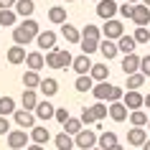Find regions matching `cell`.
<instances>
[{
	"label": "cell",
	"mask_w": 150,
	"mask_h": 150,
	"mask_svg": "<svg viewBox=\"0 0 150 150\" xmlns=\"http://www.w3.org/2000/svg\"><path fill=\"white\" fill-rule=\"evenodd\" d=\"M56 120H59V122H61V125H66V122H69V110H64V107H56Z\"/></svg>",
	"instance_id": "44"
},
{
	"label": "cell",
	"mask_w": 150,
	"mask_h": 150,
	"mask_svg": "<svg viewBox=\"0 0 150 150\" xmlns=\"http://www.w3.org/2000/svg\"><path fill=\"white\" fill-rule=\"evenodd\" d=\"M36 43H38V48H48V51H54L56 48V33L54 31H43L36 38Z\"/></svg>",
	"instance_id": "14"
},
{
	"label": "cell",
	"mask_w": 150,
	"mask_h": 150,
	"mask_svg": "<svg viewBox=\"0 0 150 150\" xmlns=\"http://www.w3.org/2000/svg\"><path fill=\"white\" fill-rule=\"evenodd\" d=\"M74 145H76V142H74V137H71V135H66V132L56 135V148H59V150H71Z\"/></svg>",
	"instance_id": "28"
},
{
	"label": "cell",
	"mask_w": 150,
	"mask_h": 150,
	"mask_svg": "<svg viewBox=\"0 0 150 150\" xmlns=\"http://www.w3.org/2000/svg\"><path fill=\"white\" fill-rule=\"evenodd\" d=\"M148 46H150V43H148Z\"/></svg>",
	"instance_id": "58"
},
{
	"label": "cell",
	"mask_w": 150,
	"mask_h": 150,
	"mask_svg": "<svg viewBox=\"0 0 150 150\" xmlns=\"http://www.w3.org/2000/svg\"><path fill=\"white\" fill-rule=\"evenodd\" d=\"M25 150H43V145H28Z\"/></svg>",
	"instance_id": "48"
},
{
	"label": "cell",
	"mask_w": 150,
	"mask_h": 150,
	"mask_svg": "<svg viewBox=\"0 0 150 150\" xmlns=\"http://www.w3.org/2000/svg\"><path fill=\"white\" fill-rule=\"evenodd\" d=\"M5 132H13V130H10V122H8V117H0V135H5Z\"/></svg>",
	"instance_id": "46"
},
{
	"label": "cell",
	"mask_w": 150,
	"mask_h": 150,
	"mask_svg": "<svg viewBox=\"0 0 150 150\" xmlns=\"http://www.w3.org/2000/svg\"><path fill=\"white\" fill-rule=\"evenodd\" d=\"M41 81H43V79L38 76V71H25V74H23V87L25 89H33V92H36V89L41 87Z\"/></svg>",
	"instance_id": "20"
},
{
	"label": "cell",
	"mask_w": 150,
	"mask_h": 150,
	"mask_svg": "<svg viewBox=\"0 0 150 150\" xmlns=\"http://www.w3.org/2000/svg\"><path fill=\"white\" fill-rule=\"evenodd\" d=\"M127 142H130V145H145V142H148V130L132 127V130L127 132Z\"/></svg>",
	"instance_id": "12"
},
{
	"label": "cell",
	"mask_w": 150,
	"mask_h": 150,
	"mask_svg": "<svg viewBox=\"0 0 150 150\" xmlns=\"http://www.w3.org/2000/svg\"><path fill=\"white\" fill-rule=\"evenodd\" d=\"M69 66H74V56L69 51L59 48V69H69Z\"/></svg>",
	"instance_id": "36"
},
{
	"label": "cell",
	"mask_w": 150,
	"mask_h": 150,
	"mask_svg": "<svg viewBox=\"0 0 150 150\" xmlns=\"http://www.w3.org/2000/svg\"><path fill=\"white\" fill-rule=\"evenodd\" d=\"M46 66L59 69V48H54V51H48V54H46Z\"/></svg>",
	"instance_id": "42"
},
{
	"label": "cell",
	"mask_w": 150,
	"mask_h": 150,
	"mask_svg": "<svg viewBox=\"0 0 150 150\" xmlns=\"http://www.w3.org/2000/svg\"><path fill=\"white\" fill-rule=\"evenodd\" d=\"M148 127H150V122H148Z\"/></svg>",
	"instance_id": "57"
},
{
	"label": "cell",
	"mask_w": 150,
	"mask_h": 150,
	"mask_svg": "<svg viewBox=\"0 0 150 150\" xmlns=\"http://www.w3.org/2000/svg\"><path fill=\"white\" fill-rule=\"evenodd\" d=\"M33 10H36L33 0H18V3H16V13H18V16H23L25 21H28V16H31Z\"/></svg>",
	"instance_id": "25"
},
{
	"label": "cell",
	"mask_w": 150,
	"mask_h": 150,
	"mask_svg": "<svg viewBox=\"0 0 150 150\" xmlns=\"http://www.w3.org/2000/svg\"><path fill=\"white\" fill-rule=\"evenodd\" d=\"M94 150H99V148H94Z\"/></svg>",
	"instance_id": "56"
},
{
	"label": "cell",
	"mask_w": 150,
	"mask_h": 150,
	"mask_svg": "<svg viewBox=\"0 0 150 150\" xmlns=\"http://www.w3.org/2000/svg\"><path fill=\"white\" fill-rule=\"evenodd\" d=\"M135 43H150V33H148V28H135Z\"/></svg>",
	"instance_id": "40"
},
{
	"label": "cell",
	"mask_w": 150,
	"mask_h": 150,
	"mask_svg": "<svg viewBox=\"0 0 150 150\" xmlns=\"http://www.w3.org/2000/svg\"><path fill=\"white\" fill-rule=\"evenodd\" d=\"M142 150H150V140H148V142H145V145H142Z\"/></svg>",
	"instance_id": "50"
},
{
	"label": "cell",
	"mask_w": 150,
	"mask_h": 150,
	"mask_svg": "<svg viewBox=\"0 0 150 150\" xmlns=\"http://www.w3.org/2000/svg\"><path fill=\"white\" fill-rule=\"evenodd\" d=\"M71 69L76 71V74H79V76H89V74H92V69H94V64L89 61V56H76V59H74V66H71Z\"/></svg>",
	"instance_id": "7"
},
{
	"label": "cell",
	"mask_w": 150,
	"mask_h": 150,
	"mask_svg": "<svg viewBox=\"0 0 150 150\" xmlns=\"http://www.w3.org/2000/svg\"><path fill=\"white\" fill-rule=\"evenodd\" d=\"M74 142H76V148H79V150H94V145L99 142V137H97L92 130H81V132L74 137Z\"/></svg>",
	"instance_id": "2"
},
{
	"label": "cell",
	"mask_w": 150,
	"mask_h": 150,
	"mask_svg": "<svg viewBox=\"0 0 150 150\" xmlns=\"http://www.w3.org/2000/svg\"><path fill=\"white\" fill-rule=\"evenodd\" d=\"M13 117H16V125L21 127V130H33V127H36L33 125V122H36V115L28 112V110H18Z\"/></svg>",
	"instance_id": "6"
},
{
	"label": "cell",
	"mask_w": 150,
	"mask_h": 150,
	"mask_svg": "<svg viewBox=\"0 0 150 150\" xmlns=\"http://www.w3.org/2000/svg\"><path fill=\"white\" fill-rule=\"evenodd\" d=\"M81 130H84V127H81V120H76V117H71L69 122L64 125V132H66V135H74V137H76Z\"/></svg>",
	"instance_id": "31"
},
{
	"label": "cell",
	"mask_w": 150,
	"mask_h": 150,
	"mask_svg": "<svg viewBox=\"0 0 150 150\" xmlns=\"http://www.w3.org/2000/svg\"><path fill=\"white\" fill-rule=\"evenodd\" d=\"M110 117L115 120V122H125V120H127V107H125V102L110 104Z\"/></svg>",
	"instance_id": "15"
},
{
	"label": "cell",
	"mask_w": 150,
	"mask_h": 150,
	"mask_svg": "<svg viewBox=\"0 0 150 150\" xmlns=\"http://www.w3.org/2000/svg\"><path fill=\"white\" fill-rule=\"evenodd\" d=\"M61 36L69 41V43H81L79 28H76V25H71V23H64V25H61Z\"/></svg>",
	"instance_id": "13"
},
{
	"label": "cell",
	"mask_w": 150,
	"mask_h": 150,
	"mask_svg": "<svg viewBox=\"0 0 150 150\" xmlns=\"http://www.w3.org/2000/svg\"><path fill=\"white\" fill-rule=\"evenodd\" d=\"M122 102H125V107H127V110L137 112V110H142V107H145V97H142L140 92H127Z\"/></svg>",
	"instance_id": "9"
},
{
	"label": "cell",
	"mask_w": 150,
	"mask_h": 150,
	"mask_svg": "<svg viewBox=\"0 0 150 150\" xmlns=\"http://www.w3.org/2000/svg\"><path fill=\"white\" fill-rule=\"evenodd\" d=\"M25 59H28V54H25L23 46H10L8 48V61L10 64H23Z\"/></svg>",
	"instance_id": "18"
},
{
	"label": "cell",
	"mask_w": 150,
	"mask_h": 150,
	"mask_svg": "<svg viewBox=\"0 0 150 150\" xmlns=\"http://www.w3.org/2000/svg\"><path fill=\"white\" fill-rule=\"evenodd\" d=\"M76 92H92L94 89V79L92 76H76Z\"/></svg>",
	"instance_id": "32"
},
{
	"label": "cell",
	"mask_w": 150,
	"mask_h": 150,
	"mask_svg": "<svg viewBox=\"0 0 150 150\" xmlns=\"http://www.w3.org/2000/svg\"><path fill=\"white\" fill-rule=\"evenodd\" d=\"M142 5H148V8H150V0H142Z\"/></svg>",
	"instance_id": "53"
},
{
	"label": "cell",
	"mask_w": 150,
	"mask_h": 150,
	"mask_svg": "<svg viewBox=\"0 0 150 150\" xmlns=\"http://www.w3.org/2000/svg\"><path fill=\"white\" fill-rule=\"evenodd\" d=\"M8 148H10V150H23V148H28V135H25V130H13V132L8 135Z\"/></svg>",
	"instance_id": "5"
},
{
	"label": "cell",
	"mask_w": 150,
	"mask_h": 150,
	"mask_svg": "<svg viewBox=\"0 0 150 150\" xmlns=\"http://www.w3.org/2000/svg\"><path fill=\"white\" fill-rule=\"evenodd\" d=\"M132 21H135V25H137V28H145V25L150 23V10H148V5H135Z\"/></svg>",
	"instance_id": "11"
},
{
	"label": "cell",
	"mask_w": 150,
	"mask_h": 150,
	"mask_svg": "<svg viewBox=\"0 0 150 150\" xmlns=\"http://www.w3.org/2000/svg\"><path fill=\"white\" fill-rule=\"evenodd\" d=\"M120 10V5L115 0H102V3H97V16L104 18V21H115V13Z\"/></svg>",
	"instance_id": "4"
},
{
	"label": "cell",
	"mask_w": 150,
	"mask_h": 150,
	"mask_svg": "<svg viewBox=\"0 0 150 150\" xmlns=\"http://www.w3.org/2000/svg\"><path fill=\"white\" fill-rule=\"evenodd\" d=\"M102 33H104L107 41H120L122 36H125V25L120 23V21H107L104 28H102Z\"/></svg>",
	"instance_id": "3"
},
{
	"label": "cell",
	"mask_w": 150,
	"mask_h": 150,
	"mask_svg": "<svg viewBox=\"0 0 150 150\" xmlns=\"http://www.w3.org/2000/svg\"><path fill=\"white\" fill-rule=\"evenodd\" d=\"M66 3H74V0H66Z\"/></svg>",
	"instance_id": "55"
},
{
	"label": "cell",
	"mask_w": 150,
	"mask_h": 150,
	"mask_svg": "<svg viewBox=\"0 0 150 150\" xmlns=\"http://www.w3.org/2000/svg\"><path fill=\"white\" fill-rule=\"evenodd\" d=\"M0 25H16V10H0Z\"/></svg>",
	"instance_id": "39"
},
{
	"label": "cell",
	"mask_w": 150,
	"mask_h": 150,
	"mask_svg": "<svg viewBox=\"0 0 150 150\" xmlns=\"http://www.w3.org/2000/svg\"><path fill=\"white\" fill-rule=\"evenodd\" d=\"M140 64H142V59H140L137 54H130V56H125V59H122V71H125V76H132V74H137Z\"/></svg>",
	"instance_id": "8"
},
{
	"label": "cell",
	"mask_w": 150,
	"mask_h": 150,
	"mask_svg": "<svg viewBox=\"0 0 150 150\" xmlns=\"http://www.w3.org/2000/svg\"><path fill=\"white\" fill-rule=\"evenodd\" d=\"M99 51H102V56L107 59V61H112V59L117 56L120 48H117V43H115V41H107V38H104V41H99Z\"/></svg>",
	"instance_id": "16"
},
{
	"label": "cell",
	"mask_w": 150,
	"mask_h": 150,
	"mask_svg": "<svg viewBox=\"0 0 150 150\" xmlns=\"http://www.w3.org/2000/svg\"><path fill=\"white\" fill-rule=\"evenodd\" d=\"M94 51H99V41L81 38V54H84V56H89V54H94Z\"/></svg>",
	"instance_id": "35"
},
{
	"label": "cell",
	"mask_w": 150,
	"mask_h": 150,
	"mask_svg": "<svg viewBox=\"0 0 150 150\" xmlns=\"http://www.w3.org/2000/svg\"><path fill=\"white\" fill-rule=\"evenodd\" d=\"M94 81H107V76H110V69H107V64H94V69H92V74H89Z\"/></svg>",
	"instance_id": "24"
},
{
	"label": "cell",
	"mask_w": 150,
	"mask_h": 150,
	"mask_svg": "<svg viewBox=\"0 0 150 150\" xmlns=\"http://www.w3.org/2000/svg\"><path fill=\"white\" fill-rule=\"evenodd\" d=\"M112 150H125V148H122V145H115V148H112Z\"/></svg>",
	"instance_id": "52"
},
{
	"label": "cell",
	"mask_w": 150,
	"mask_h": 150,
	"mask_svg": "<svg viewBox=\"0 0 150 150\" xmlns=\"http://www.w3.org/2000/svg\"><path fill=\"white\" fill-rule=\"evenodd\" d=\"M120 16H122V18H132V16H135V5L122 3V5H120Z\"/></svg>",
	"instance_id": "43"
},
{
	"label": "cell",
	"mask_w": 150,
	"mask_h": 150,
	"mask_svg": "<svg viewBox=\"0 0 150 150\" xmlns=\"http://www.w3.org/2000/svg\"><path fill=\"white\" fill-rule=\"evenodd\" d=\"M36 117H41V120L56 117V107L51 102H38V107H36Z\"/></svg>",
	"instance_id": "17"
},
{
	"label": "cell",
	"mask_w": 150,
	"mask_h": 150,
	"mask_svg": "<svg viewBox=\"0 0 150 150\" xmlns=\"http://www.w3.org/2000/svg\"><path fill=\"white\" fill-rule=\"evenodd\" d=\"M99 28L97 25H92V23H87L84 25V31H81V38H92V41H99Z\"/></svg>",
	"instance_id": "37"
},
{
	"label": "cell",
	"mask_w": 150,
	"mask_h": 150,
	"mask_svg": "<svg viewBox=\"0 0 150 150\" xmlns=\"http://www.w3.org/2000/svg\"><path fill=\"white\" fill-rule=\"evenodd\" d=\"M38 36H41V31H38V23H36L33 18L23 21L18 28H13V41H16V46H25V43H31V41L38 38Z\"/></svg>",
	"instance_id": "1"
},
{
	"label": "cell",
	"mask_w": 150,
	"mask_h": 150,
	"mask_svg": "<svg viewBox=\"0 0 150 150\" xmlns=\"http://www.w3.org/2000/svg\"><path fill=\"white\" fill-rule=\"evenodd\" d=\"M117 48H120L125 56L135 54V38H132V36H122V38L117 41Z\"/></svg>",
	"instance_id": "26"
},
{
	"label": "cell",
	"mask_w": 150,
	"mask_h": 150,
	"mask_svg": "<svg viewBox=\"0 0 150 150\" xmlns=\"http://www.w3.org/2000/svg\"><path fill=\"white\" fill-rule=\"evenodd\" d=\"M140 74H145V76H150V54L142 59V64H140Z\"/></svg>",
	"instance_id": "45"
},
{
	"label": "cell",
	"mask_w": 150,
	"mask_h": 150,
	"mask_svg": "<svg viewBox=\"0 0 150 150\" xmlns=\"http://www.w3.org/2000/svg\"><path fill=\"white\" fill-rule=\"evenodd\" d=\"M97 145H99V150H112L115 145H120V142H117V135L115 132H102Z\"/></svg>",
	"instance_id": "23"
},
{
	"label": "cell",
	"mask_w": 150,
	"mask_h": 150,
	"mask_svg": "<svg viewBox=\"0 0 150 150\" xmlns=\"http://www.w3.org/2000/svg\"><path fill=\"white\" fill-rule=\"evenodd\" d=\"M130 122H132V127H145L150 122V117L142 110H137V112H130Z\"/></svg>",
	"instance_id": "29"
},
{
	"label": "cell",
	"mask_w": 150,
	"mask_h": 150,
	"mask_svg": "<svg viewBox=\"0 0 150 150\" xmlns=\"http://www.w3.org/2000/svg\"><path fill=\"white\" fill-rule=\"evenodd\" d=\"M81 125H94V122H97V117H94V112H92V110H89V107H84V110H81Z\"/></svg>",
	"instance_id": "41"
},
{
	"label": "cell",
	"mask_w": 150,
	"mask_h": 150,
	"mask_svg": "<svg viewBox=\"0 0 150 150\" xmlns=\"http://www.w3.org/2000/svg\"><path fill=\"white\" fill-rule=\"evenodd\" d=\"M16 3H18V0H0V10H10V8H16Z\"/></svg>",
	"instance_id": "47"
},
{
	"label": "cell",
	"mask_w": 150,
	"mask_h": 150,
	"mask_svg": "<svg viewBox=\"0 0 150 150\" xmlns=\"http://www.w3.org/2000/svg\"><path fill=\"white\" fill-rule=\"evenodd\" d=\"M48 21L51 23H66V8H51L48 10Z\"/></svg>",
	"instance_id": "33"
},
{
	"label": "cell",
	"mask_w": 150,
	"mask_h": 150,
	"mask_svg": "<svg viewBox=\"0 0 150 150\" xmlns=\"http://www.w3.org/2000/svg\"><path fill=\"white\" fill-rule=\"evenodd\" d=\"M145 107L150 110V92H148V97H145Z\"/></svg>",
	"instance_id": "49"
},
{
	"label": "cell",
	"mask_w": 150,
	"mask_h": 150,
	"mask_svg": "<svg viewBox=\"0 0 150 150\" xmlns=\"http://www.w3.org/2000/svg\"><path fill=\"white\" fill-rule=\"evenodd\" d=\"M38 89H41V92H43L46 97H54L56 92H59V81L48 76V79H43V81H41V87H38Z\"/></svg>",
	"instance_id": "27"
},
{
	"label": "cell",
	"mask_w": 150,
	"mask_h": 150,
	"mask_svg": "<svg viewBox=\"0 0 150 150\" xmlns=\"http://www.w3.org/2000/svg\"><path fill=\"white\" fill-rule=\"evenodd\" d=\"M94 3H102V0H94Z\"/></svg>",
	"instance_id": "54"
},
{
	"label": "cell",
	"mask_w": 150,
	"mask_h": 150,
	"mask_svg": "<svg viewBox=\"0 0 150 150\" xmlns=\"http://www.w3.org/2000/svg\"><path fill=\"white\" fill-rule=\"evenodd\" d=\"M110 87H112V84L102 81V84H97V87L92 89V94L97 97V102H104V99H107V94H110Z\"/></svg>",
	"instance_id": "34"
},
{
	"label": "cell",
	"mask_w": 150,
	"mask_h": 150,
	"mask_svg": "<svg viewBox=\"0 0 150 150\" xmlns=\"http://www.w3.org/2000/svg\"><path fill=\"white\" fill-rule=\"evenodd\" d=\"M48 137H51V135H48L46 127H38V125H36V127L31 130V140H33V145H46Z\"/></svg>",
	"instance_id": "21"
},
{
	"label": "cell",
	"mask_w": 150,
	"mask_h": 150,
	"mask_svg": "<svg viewBox=\"0 0 150 150\" xmlns=\"http://www.w3.org/2000/svg\"><path fill=\"white\" fill-rule=\"evenodd\" d=\"M16 99L13 97H0V117H8V115H16Z\"/></svg>",
	"instance_id": "22"
},
{
	"label": "cell",
	"mask_w": 150,
	"mask_h": 150,
	"mask_svg": "<svg viewBox=\"0 0 150 150\" xmlns=\"http://www.w3.org/2000/svg\"><path fill=\"white\" fill-rule=\"evenodd\" d=\"M21 102H23V110H36L38 107V97H36V92L33 89H23V97H21Z\"/></svg>",
	"instance_id": "19"
},
{
	"label": "cell",
	"mask_w": 150,
	"mask_h": 150,
	"mask_svg": "<svg viewBox=\"0 0 150 150\" xmlns=\"http://www.w3.org/2000/svg\"><path fill=\"white\" fill-rule=\"evenodd\" d=\"M89 110L94 112V117H97V122H99V120H104V117H107V115H110V110H107V107H104V102H97V104H92V107H89Z\"/></svg>",
	"instance_id": "38"
},
{
	"label": "cell",
	"mask_w": 150,
	"mask_h": 150,
	"mask_svg": "<svg viewBox=\"0 0 150 150\" xmlns=\"http://www.w3.org/2000/svg\"><path fill=\"white\" fill-rule=\"evenodd\" d=\"M142 84H145V74H132V76H127V92H137Z\"/></svg>",
	"instance_id": "30"
},
{
	"label": "cell",
	"mask_w": 150,
	"mask_h": 150,
	"mask_svg": "<svg viewBox=\"0 0 150 150\" xmlns=\"http://www.w3.org/2000/svg\"><path fill=\"white\" fill-rule=\"evenodd\" d=\"M43 64H46V56L41 54V51H31V54H28V59H25V66H28V71H38V69H43Z\"/></svg>",
	"instance_id": "10"
},
{
	"label": "cell",
	"mask_w": 150,
	"mask_h": 150,
	"mask_svg": "<svg viewBox=\"0 0 150 150\" xmlns=\"http://www.w3.org/2000/svg\"><path fill=\"white\" fill-rule=\"evenodd\" d=\"M125 3H130V5H137V0H125Z\"/></svg>",
	"instance_id": "51"
}]
</instances>
